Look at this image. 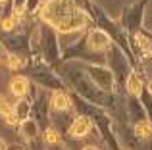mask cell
<instances>
[{
	"mask_svg": "<svg viewBox=\"0 0 152 150\" xmlns=\"http://www.w3.org/2000/svg\"><path fill=\"white\" fill-rule=\"evenodd\" d=\"M108 46H110V37H108L104 31H100V29L91 31V35H89V48L91 50L102 52V50L108 48Z\"/></svg>",
	"mask_w": 152,
	"mask_h": 150,
	"instance_id": "2",
	"label": "cell"
},
{
	"mask_svg": "<svg viewBox=\"0 0 152 150\" xmlns=\"http://www.w3.org/2000/svg\"><path fill=\"white\" fill-rule=\"evenodd\" d=\"M15 21H18V14L14 15V17H8V19H4V23H2V27L6 31H10V29H14V25H15Z\"/></svg>",
	"mask_w": 152,
	"mask_h": 150,
	"instance_id": "13",
	"label": "cell"
},
{
	"mask_svg": "<svg viewBox=\"0 0 152 150\" xmlns=\"http://www.w3.org/2000/svg\"><path fill=\"white\" fill-rule=\"evenodd\" d=\"M150 54H152V50H150Z\"/></svg>",
	"mask_w": 152,
	"mask_h": 150,
	"instance_id": "17",
	"label": "cell"
},
{
	"mask_svg": "<svg viewBox=\"0 0 152 150\" xmlns=\"http://www.w3.org/2000/svg\"><path fill=\"white\" fill-rule=\"evenodd\" d=\"M45 139H46V143H48V144H58L60 143V133L56 131V129L48 127L45 131Z\"/></svg>",
	"mask_w": 152,
	"mask_h": 150,
	"instance_id": "9",
	"label": "cell"
},
{
	"mask_svg": "<svg viewBox=\"0 0 152 150\" xmlns=\"http://www.w3.org/2000/svg\"><path fill=\"white\" fill-rule=\"evenodd\" d=\"M83 150H98V148H96V146H85Z\"/></svg>",
	"mask_w": 152,
	"mask_h": 150,
	"instance_id": "15",
	"label": "cell"
},
{
	"mask_svg": "<svg viewBox=\"0 0 152 150\" xmlns=\"http://www.w3.org/2000/svg\"><path fill=\"white\" fill-rule=\"evenodd\" d=\"M148 89H150V92H152V81L148 83Z\"/></svg>",
	"mask_w": 152,
	"mask_h": 150,
	"instance_id": "16",
	"label": "cell"
},
{
	"mask_svg": "<svg viewBox=\"0 0 152 150\" xmlns=\"http://www.w3.org/2000/svg\"><path fill=\"white\" fill-rule=\"evenodd\" d=\"M42 17L58 31H77L87 25V15L73 6L71 0H48L42 8Z\"/></svg>",
	"mask_w": 152,
	"mask_h": 150,
	"instance_id": "1",
	"label": "cell"
},
{
	"mask_svg": "<svg viewBox=\"0 0 152 150\" xmlns=\"http://www.w3.org/2000/svg\"><path fill=\"white\" fill-rule=\"evenodd\" d=\"M10 90H12L14 96L23 98L27 94V90H29V81H27L23 75H15V77L12 79V83H10Z\"/></svg>",
	"mask_w": 152,
	"mask_h": 150,
	"instance_id": "4",
	"label": "cell"
},
{
	"mask_svg": "<svg viewBox=\"0 0 152 150\" xmlns=\"http://www.w3.org/2000/svg\"><path fill=\"white\" fill-rule=\"evenodd\" d=\"M89 131H91V119L89 117H77L69 125V135L75 137V139H83L85 135H89Z\"/></svg>",
	"mask_w": 152,
	"mask_h": 150,
	"instance_id": "3",
	"label": "cell"
},
{
	"mask_svg": "<svg viewBox=\"0 0 152 150\" xmlns=\"http://www.w3.org/2000/svg\"><path fill=\"white\" fill-rule=\"evenodd\" d=\"M135 133H137L141 139H148V137H152V123L150 121H139V123L135 125Z\"/></svg>",
	"mask_w": 152,
	"mask_h": 150,
	"instance_id": "8",
	"label": "cell"
},
{
	"mask_svg": "<svg viewBox=\"0 0 152 150\" xmlns=\"http://www.w3.org/2000/svg\"><path fill=\"white\" fill-rule=\"evenodd\" d=\"M12 112H14V108H12V106L8 104V100L2 96V94H0V116L6 117L8 114H12Z\"/></svg>",
	"mask_w": 152,
	"mask_h": 150,
	"instance_id": "11",
	"label": "cell"
},
{
	"mask_svg": "<svg viewBox=\"0 0 152 150\" xmlns=\"http://www.w3.org/2000/svg\"><path fill=\"white\" fill-rule=\"evenodd\" d=\"M29 102L27 100H19L18 104H15V108H14V116L18 117L19 121H25L27 119V116H29Z\"/></svg>",
	"mask_w": 152,
	"mask_h": 150,
	"instance_id": "7",
	"label": "cell"
},
{
	"mask_svg": "<svg viewBox=\"0 0 152 150\" xmlns=\"http://www.w3.org/2000/svg\"><path fill=\"white\" fill-rule=\"evenodd\" d=\"M127 90H129L131 94H141L142 90V83H141V77H139L137 73H131L129 77H127Z\"/></svg>",
	"mask_w": 152,
	"mask_h": 150,
	"instance_id": "6",
	"label": "cell"
},
{
	"mask_svg": "<svg viewBox=\"0 0 152 150\" xmlns=\"http://www.w3.org/2000/svg\"><path fill=\"white\" fill-rule=\"evenodd\" d=\"M52 108L54 110H67L69 108V98L62 92V90H56L52 94Z\"/></svg>",
	"mask_w": 152,
	"mask_h": 150,
	"instance_id": "5",
	"label": "cell"
},
{
	"mask_svg": "<svg viewBox=\"0 0 152 150\" xmlns=\"http://www.w3.org/2000/svg\"><path fill=\"white\" fill-rule=\"evenodd\" d=\"M23 131H25L27 137H35L37 135V125H35L31 119H25L23 121Z\"/></svg>",
	"mask_w": 152,
	"mask_h": 150,
	"instance_id": "10",
	"label": "cell"
},
{
	"mask_svg": "<svg viewBox=\"0 0 152 150\" xmlns=\"http://www.w3.org/2000/svg\"><path fill=\"white\" fill-rule=\"evenodd\" d=\"M8 66H10V69H19L23 66V62L19 60L18 56H10L8 58Z\"/></svg>",
	"mask_w": 152,
	"mask_h": 150,
	"instance_id": "12",
	"label": "cell"
},
{
	"mask_svg": "<svg viewBox=\"0 0 152 150\" xmlns=\"http://www.w3.org/2000/svg\"><path fill=\"white\" fill-rule=\"evenodd\" d=\"M0 150H6V143H4L2 139H0Z\"/></svg>",
	"mask_w": 152,
	"mask_h": 150,
	"instance_id": "14",
	"label": "cell"
}]
</instances>
